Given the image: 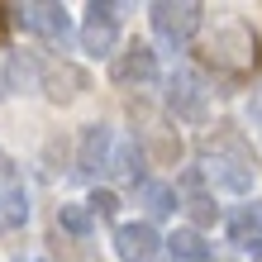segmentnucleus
Returning a JSON list of instances; mask_svg holds the SVG:
<instances>
[{
    "instance_id": "5",
    "label": "nucleus",
    "mask_w": 262,
    "mask_h": 262,
    "mask_svg": "<svg viewBox=\"0 0 262 262\" xmlns=\"http://www.w3.org/2000/svg\"><path fill=\"white\" fill-rule=\"evenodd\" d=\"M119 14L124 5H86V19H81V53L91 57H115V43H119Z\"/></svg>"
},
{
    "instance_id": "4",
    "label": "nucleus",
    "mask_w": 262,
    "mask_h": 262,
    "mask_svg": "<svg viewBox=\"0 0 262 262\" xmlns=\"http://www.w3.org/2000/svg\"><path fill=\"white\" fill-rule=\"evenodd\" d=\"M10 24H19V29H29V34H38V38L57 43V48L72 38V19H67V10H62V5H53V0L10 5Z\"/></svg>"
},
{
    "instance_id": "12",
    "label": "nucleus",
    "mask_w": 262,
    "mask_h": 262,
    "mask_svg": "<svg viewBox=\"0 0 262 262\" xmlns=\"http://www.w3.org/2000/svg\"><path fill=\"white\" fill-rule=\"evenodd\" d=\"M138 205H143V220L148 224L172 220V214L181 210V191L167 186V181H143V186H138Z\"/></svg>"
},
{
    "instance_id": "15",
    "label": "nucleus",
    "mask_w": 262,
    "mask_h": 262,
    "mask_svg": "<svg viewBox=\"0 0 262 262\" xmlns=\"http://www.w3.org/2000/svg\"><path fill=\"white\" fill-rule=\"evenodd\" d=\"M205 257H210V243L195 229H177L162 238V262H205Z\"/></svg>"
},
{
    "instance_id": "9",
    "label": "nucleus",
    "mask_w": 262,
    "mask_h": 262,
    "mask_svg": "<svg viewBox=\"0 0 262 262\" xmlns=\"http://www.w3.org/2000/svg\"><path fill=\"white\" fill-rule=\"evenodd\" d=\"M181 210H186V220H191L195 234L220 220V205H214V195L205 191V172H200V167L181 172Z\"/></svg>"
},
{
    "instance_id": "20",
    "label": "nucleus",
    "mask_w": 262,
    "mask_h": 262,
    "mask_svg": "<svg viewBox=\"0 0 262 262\" xmlns=\"http://www.w3.org/2000/svg\"><path fill=\"white\" fill-rule=\"evenodd\" d=\"M253 262H262V248H257V253H253Z\"/></svg>"
},
{
    "instance_id": "22",
    "label": "nucleus",
    "mask_w": 262,
    "mask_h": 262,
    "mask_svg": "<svg viewBox=\"0 0 262 262\" xmlns=\"http://www.w3.org/2000/svg\"><path fill=\"white\" fill-rule=\"evenodd\" d=\"M0 172H5V158H0Z\"/></svg>"
},
{
    "instance_id": "11",
    "label": "nucleus",
    "mask_w": 262,
    "mask_h": 262,
    "mask_svg": "<svg viewBox=\"0 0 262 262\" xmlns=\"http://www.w3.org/2000/svg\"><path fill=\"white\" fill-rule=\"evenodd\" d=\"M229 243L234 248H248V253H257L262 248V200H248V205H238L234 214H229Z\"/></svg>"
},
{
    "instance_id": "18",
    "label": "nucleus",
    "mask_w": 262,
    "mask_h": 262,
    "mask_svg": "<svg viewBox=\"0 0 262 262\" xmlns=\"http://www.w3.org/2000/svg\"><path fill=\"white\" fill-rule=\"evenodd\" d=\"M86 205H91V214H96V220H115V214H119V195H115V191H100V186H96Z\"/></svg>"
},
{
    "instance_id": "19",
    "label": "nucleus",
    "mask_w": 262,
    "mask_h": 262,
    "mask_svg": "<svg viewBox=\"0 0 262 262\" xmlns=\"http://www.w3.org/2000/svg\"><path fill=\"white\" fill-rule=\"evenodd\" d=\"M205 262H224V257H214V253H210V257H205Z\"/></svg>"
},
{
    "instance_id": "3",
    "label": "nucleus",
    "mask_w": 262,
    "mask_h": 262,
    "mask_svg": "<svg viewBox=\"0 0 262 262\" xmlns=\"http://www.w3.org/2000/svg\"><path fill=\"white\" fill-rule=\"evenodd\" d=\"M162 86H167V110H172L177 119H186V124H205L210 119V86L200 81L191 67L167 72Z\"/></svg>"
},
{
    "instance_id": "1",
    "label": "nucleus",
    "mask_w": 262,
    "mask_h": 262,
    "mask_svg": "<svg viewBox=\"0 0 262 262\" xmlns=\"http://www.w3.org/2000/svg\"><path fill=\"white\" fill-rule=\"evenodd\" d=\"M200 172H205V181H214V186H224L234 195H248L253 191V152L229 134V124H220V134L210 138L205 158H200Z\"/></svg>"
},
{
    "instance_id": "13",
    "label": "nucleus",
    "mask_w": 262,
    "mask_h": 262,
    "mask_svg": "<svg viewBox=\"0 0 262 262\" xmlns=\"http://www.w3.org/2000/svg\"><path fill=\"white\" fill-rule=\"evenodd\" d=\"M0 210H5V229H24L29 220V191H24V181L10 172H0Z\"/></svg>"
},
{
    "instance_id": "14",
    "label": "nucleus",
    "mask_w": 262,
    "mask_h": 262,
    "mask_svg": "<svg viewBox=\"0 0 262 262\" xmlns=\"http://www.w3.org/2000/svg\"><path fill=\"white\" fill-rule=\"evenodd\" d=\"M110 177L115 181H129V186H143V148H138V138H119L115 143V158H110Z\"/></svg>"
},
{
    "instance_id": "16",
    "label": "nucleus",
    "mask_w": 262,
    "mask_h": 262,
    "mask_svg": "<svg viewBox=\"0 0 262 262\" xmlns=\"http://www.w3.org/2000/svg\"><path fill=\"white\" fill-rule=\"evenodd\" d=\"M91 224H96V214H91V205H62L57 210V229H67L72 238H91Z\"/></svg>"
},
{
    "instance_id": "2",
    "label": "nucleus",
    "mask_w": 262,
    "mask_h": 262,
    "mask_svg": "<svg viewBox=\"0 0 262 262\" xmlns=\"http://www.w3.org/2000/svg\"><path fill=\"white\" fill-rule=\"evenodd\" d=\"M148 24L167 48H186L195 38V29L205 24V5L195 0H152L148 5Z\"/></svg>"
},
{
    "instance_id": "6",
    "label": "nucleus",
    "mask_w": 262,
    "mask_h": 262,
    "mask_svg": "<svg viewBox=\"0 0 262 262\" xmlns=\"http://www.w3.org/2000/svg\"><path fill=\"white\" fill-rule=\"evenodd\" d=\"M162 76V67H158V53L148 48V43H124V53H115L110 57V81L115 86H152Z\"/></svg>"
},
{
    "instance_id": "8",
    "label": "nucleus",
    "mask_w": 262,
    "mask_h": 262,
    "mask_svg": "<svg viewBox=\"0 0 262 262\" xmlns=\"http://www.w3.org/2000/svg\"><path fill=\"white\" fill-rule=\"evenodd\" d=\"M115 257L119 262H158L162 257V234L148 220H129L115 229Z\"/></svg>"
},
{
    "instance_id": "7",
    "label": "nucleus",
    "mask_w": 262,
    "mask_h": 262,
    "mask_svg": "<svg viewBox=\"0 0 262 262\" xmlns=\"http://www.w3.org/2000/svg\"><path fill=\"white\" fill-rule=\"evenodd\" d=\"M110 158H115V129L110 124H86L76 134V177L96 181L100 172H110Z\"/></svg>"
},
{
    "instance_id": "10",
    "label": "nucleus",
    "mask_w": 262,
    "mask_h": 262,
    "mask_svg": "<svg viewBox=\"0 0 262 262\" xmlns=\"http://www.w3.org/2000/svg\"><path fill=\"white\" fill-rule=\"evenodd\" d=\"M43 91H48V100L67 105V100H76V96L91 91V76L81 67H72V62H48L43 67Z\"/></svg>"
},
{
    "instance_id": "17",
    "label": "nucleus",
    "mask_w": 262,
    "mask_h": 262,
    "mask_svg": "<svg viewBox=\"0 0 262 262\" xmlns=\"http://www.w3.org/2000/svg\"><path fill=\"white\" fill-rule=\"evenodd\" d=\"M43 86V67L34 62V57H19V53H10V72H5V86L10 91H19V86Z\"/></svg>"
},
{
    "instance_id": "21",
    "label": "nucleus",
    "mask_w": 262,
    "mask_h": 262,
    "mask_svg": "<svg viewBox=\"0 0 262 262\" xmlns=\"http://www.w3.org/2000/svg\"><path fill=\"white\" fill-rule=\"evenodd\" d=\"M0 229H5V210H0Z\"/></svg>"
}]
</instances>
